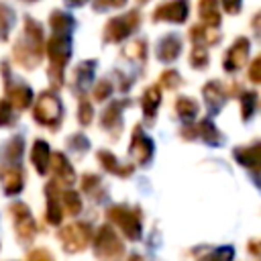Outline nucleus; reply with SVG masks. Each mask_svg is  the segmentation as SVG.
Returning <instances> with one entry per match:
<instances>
[{"label":"nucleus","mask_w":261,"mask_h":261,"mask_svg":"<svg viewBox=\"0 0 261 261\" xmlns=\"http://www.w3.org/2000/svg\"><path fill=\"white\" fill-rule=\"evenodd\" d=\"M41 49H43V29L37 20L27 16L24 18V41L14 47V57L22 67L31 69L39 65Z\"/></svg>","instance_id":"1"},{"label":"nucleus","mask_w":261,"mask_h":261,"mask_svg":"<svg viewBox=\"0 0 261 261\" xmlns=\"http://www.w3.org/2000/svg\"><path fill=\"white\" fill-rule=\"evenodd\" d=\"M47 55H49V77L53 80V86L59 88L63 82V67L69 61L71 55V43H69V33H53V37L47 43Z\"/></svg>","instance_id":"2"},{"label":"nucleus","mask_w":261,"mask_h":261,"mask_svg":"<svg viewBox=\"0 0 261 261\" xmlns=\"http://www.w3.org/2000/svg\"><path fill=\"white\" fill-rule=\"evenodd\" d=\"M33 116L39 124L49 126V128H57L59 122H61V116H63L61 100L53 92H43L35 102Z\"/></svg>","instance_id":"3"},{"label":"nucleus","mask_w":261,"mask_h":261,"mask_svg":"<svg viewBox=\"0 0 261 261\" xmlns=\"http://www.w3.org/2000/svg\"><path fill=\"white\" fill-rule=\"evenodd\" d=\"M108 220L114 222L122 232L124 237H128L130 241H139L141 239V214L128 206H110L108 212H106Z\"/></svg>","instance_id":"4"},{"label":"nucleus","mask_w":261,"mask_h":261,"mask_svg":"<svg viewBox=\"0 0 261 261\" xmlns=\"http://www.w3.org/2000/svg\"><path fill=\"white\" fill-rule=\"evenodd\" d=\"M124 247L118 239V234L114 232V228H110L108 224L98 228V234L94 239V253L96 257H100L102 261H118L122 255Z\"/></svg>","instance_id":"5"},{"label":"nucleus","mask_w":261,"mask_h":261,"mask_svg":"<svg viewBox=\"0 0 261 261\" xmlns=\"http://www.w3.org/2000/svg\"><path fill=\"white\" fill-rule=\"evenodd\" d=\"M90 237H92V230L86 222H75V224H67L59 228V241H61L63 251L67 253L84 251L90 243Z\"/></svg>","instance_id":"6"},{"label":"nucleus","mask_w":261,"mask_h":261,"mask_svg":"<svg viewBox=\"0 0 261 261\" xmlns=\"http://www.w3.org/2000/svg\"><path fill=\"white\" fill-rule=\"evenodd\" d=\"M137 27H139V12L137 10H130V12L122 14V16L110 18L106 22V29H104V41L106 43L124 41Z\"/></svg>","instance_id":"7"},{"label":"nucleus","mask_w":261,"mask_h":261,"mask_svg":"<svg viewBox=\"0 0 261 261\" xmlns=\"http://www.w3.org/2000/svg\"><path fill=\"white\" fill-rule=\"evenodd\" d=\"M10 212H12V218H14V230H16V237L20 243H31L37 234V222L35 218L31 216V210L27 204L22 202H16L10 206Z\"/></svg>","instance_id":"8"},{"label":"nucleus","mask_w":261,"mask_h":261,"mask_svg":"<svg viewBox=\"0 0 261 261\" xmlns=\"http://www.w3.org/2000/svg\"><path fill=\"white\" fill-rule=\"evenodd\" d=\"M128 155L139 165L149 163L151 157H153V141L143 133V128L139 124L133 130V139H130V145H128Z\"/></svg>","instance_id":"9"},{"label":"nucleus","mask_w":261,"mask_h":261,"mask_svg":"<svg viewBox=\"0 0 261 261\" xmlns=\"http://www.w3.org/2000/svg\"><path fill=\"white\" fill-rule=\"evenodd\" d=\"M2 69H4V75H6V98L8 102L12 104V108H18V110H24L27 106H31L33 102V90L24 84H18V82H10V75H8V67L6 63H2Z\"/></svg>","instance_id":"10"},{"label":"nucleus","mask_w":261,"mask_h":261,"mask_svg":"<svg viewBox=\"0 0 261 261\" xmlns=\"http://www.w3.org/2000/svg\"><path fill=\"white\" fill-rule=\"evenodd\" d=\"M188 0H171L167 4L157 6V10L153 12L155 20H169V22H184L188 18Z\"/></svg>","instance_id":"11"},{"label":"nucleus","mask_w":261,"mask_h":261,"mask_svg":"<svg viewBox=\"0 0 261 261\" xmlns=\"http://www.w3.org/2000/svg\"><path fill=\"white\" fill-rule=\"evenodd\" d=\"M249 39H237L234 41V45L226 51V55H224V61H222V67L226 69V71H237V69H241L245 63H247V57H249Z\"/></svg>","instance_id":"12"},{"label":"nucleus","mask_w":261,"mask_h":261,"mask_svg":"<svg viewBox=\"0 0 261 261\" xmlns=\"http://www.w3.org/2000/svg\"><path fill=\"white\" fill-rule=\"evenodd\" d=\"M45 194H47V222L49 224H59L61 218H63V210H61V192H59V186L57 181H49L45 186Z\"/></svg>","instance_id":"13"},{"label":"nucleus","mask_w":261,"mask_h":261,"mask_svg":"<svg viewBox=\"0 0 261 261\" xmlns=\"http://www.w3.org/2000/svg\"><path fill=\"white\" fill-rule=\"evenodd\" d=\"M0 181L6 196H14L22 190V169L20 165H0Z\"/></svg>","instance_id":"14"},{"label":"nucleus","mask_w":261,"mask_h":261,"mask_svg":"<svg viewBox=\"0 0 261 261\" xmlns=\"http://www.w3.org/2000/svg\"><path fill=\"white\" fill-rule=\"evenodd\" d=\"M124 106H128V100H116V102H112L104 112H102V118H100V124L106 128V130H110V133H114V137H118V133H120V128H122V108Z\"/></svg>","instance_id":"15"},{"label":"nucleus","mask_w":261,"mask_h":261,"mask_svg":"<svg viewBox=\"0 0 261 261\" xmlns=\"http://www.w3.org/2000/svg\"><path fill=\"white\" fill-rule=\"evenodd\" d=\"M49 167L55 175V181H65L67 186L75 181V173H73V167L69 165V161L65 159L63 153H51L49 157Z\"/></svg>","instance_id":"16"},{"label":"nucleus","mask_w":261,"mask_h":261,"mask_svg":"<svg viewBox=\"0 0 261 261\" xmlns=\"http://www.w3.org/2000/svg\"><path fill=\"white\" fill-rule=\"evenodd\" d=\"M202 92H204V100H206L208 112L214 116V114L222 108V104H224V100H226V92H224L222 84L216 82V80H214V82H208Z\"/></svg>","instance_id":"17"},{"label":"nucleus","mask_w":261,"mask_h":261,"mask_svg":"<svg viewBox=\"0 0 261 261\" xmlns=\"http://www.w3.org/2000/svg\"><path fill=\"white\" fill-rule=\"evenodd\" d=\"M179 53H181V39L177 35H165L157 43V57H159V61L171 63V61L177 59Z\"/></svg>","instance_id":"18"},{"label":"nucleus","mask_w":261,"mask_h":261,"mask_svg":"<svg viewBox=\"0 0 261 261\" xmlns=\"http://www.w3.org/2000/svg\"><path fill=\"white\" fill-rule=\"evenodd\" d=\"M22 137H12L0 147V161L2 165H18L22 157Z\"/></svg>","instance_id":"19"},{"label":"nucleus","mask_w":261,"mask_h":261,"mask_svg":"<svg viewBox=\"0 0 261 261\" xmlns=\"http://www.w3.org/2000/svg\"><path fill=\"white\" fill-rule=\"evenodd\" d=\"M96 159L102 163V167L106 169V171H110V173H116L118 177H126V175H130L133 173V165H122L112 153H108V151H98L96 153Z\"/></svg>","instance_id":"20"},{"label":"nucleus","mask_w":261,"mask_h":261,"mask_svg":"<svg viewBox=\"0 0 261 261\" xmlns=\"http://www.w3.org/2000/svg\"><path fill=\"white\" fill-rule=\"evenodd\" d=\"M49 157H51V149L45 141H35L33 145V151H31V161L35 165V169L45 175L49 171Z\"/></svg>","instance_id":"21"},{"label":"nucleus","mask_w":261,"mask_h":261,"mask_svg":"<svg viewBox=\"0 0 261 261\" xmlns=\"http://www.w3.org/2000/svg\"><path fill=\"white\" fill-rule=\"evenodd\" d=\"M190 37L194 41V45H216L220 35L216 31V27H208V24H198L190 29Z\"/></svg>","instance_id":"22"},{"label":"nucleus","mask_w":261,"mask_h":261,"mask_svg":"<svg viewBox=\"0 0 261 261\" xmlns=\"http://www.w3.org/2000/svg\"><path fill=\"white\" fill-rule=\"evenodd\" d=\"M261 149H259V143H253L251 147H241V149H234V159L245 165V167H251L255 173H257V167H259V155Z\"/></svg>","instance_id":"23"},{"label":"nucleus","mask_w":261,"mask_h":261,"mask_svg":"<svg viewBox=\"0 0 261 261\" xmlns=\"http://www.w3.org/2000/svg\"><path fill=\"white\" fill-rule=\"evenodd\" d=\"M94 69H96V61L94 59H88V61H82L77 67H75V71H73V82H75V88L77 90H86L88 88V84L92 82V77H94Z\"/></svg>","instance_id":"24"},{"label":"nucleus","mask_w":261,"mask_h":261,"mask_svg":"<svg viewBox=\"0 0 261 261\" xmlns=\"http://www.w3.org/2000/svg\"><path fill=\"white\" fill-rule=\"evenodd\" d=\"M141 104H143L145 118L153 120V116H155V112H157V106L161 104V92H159V88H157V86L147 88V90H145V94H143Z\"/></svg>","instance_id":"25"},{"label":"nucleus","mask_w":261,"mask_h":261,"mask_svg":"<svg viewBox=\"0 0 261 261\" xmlns=\"http://www.w3.org/2000/svg\"><path fill=\"white\" fill-rule=\"evenodd\" d=\"M198 137L204 139V143H206V145H212V147H218V145L224 143V137L218 133V128H216L208 118L198 124Z\"/></svg>","instance_id":"26"},{"label":"nucleus","mask_w":261,"mask_h":261,"mask_svg":"<svg viewBox=\"0 0 261 261\" xmlns=\"http://www.w3.org/2000/svg\"><path fill=\"white\" fill-rule=\"evenodd\" d=\"M200 18L208 27H218L220 24V14L216 8V0H200Z\"/></svg>","instance_id":"27"},{"label":"nucleus","mask_w":261,"mask_h":261,"mask_svg":"<svg viewBox=\"0 0 261 261\" xmlns=\"http://www.w3.org/2000/svg\"><path fill=\"white\" fill-rule=\"evenodd\" d=\"M61 210L65 214H71V216L80 214V210H82V198H80V194L77 192H71V190L61 192Z\"/></svg>","instance_id":"28"},{"label":"nucleus","mask_w":261,"mask_h":261,"mask_svg":"<svg viewBox=\"0 0 261 261\" xmlns=\"http://www.w3.org/2000/svg\"><path fill=\"white\" fill-rule=\"evenodd\" d=\"M49 24H51V31L53 33H71L73 29V18L61 10L53 12L51 18H49Z\"/></svg>","instance_id":"29"},{"label":"nucleus","mask_w":261,"mask_h":261,"mask_svg":"<svg viewBox=\"0 0 261 261\" xmlns=\"http://www.w3.org/2000/svg\"><path fill=\"white\" fill-rule=\"evenodd\" d=\"M175 110H177V114H179L184 120H192V118H196V114H198V104H196V100H192V98H188V96H179V98L175 100Z\"/></svg>","instance_id":"30"},{"label":"nucleus","mask_w":261,"mask_h":261,"mask_svg":"<svg viewBox=\"0 0 261 261\" xmlns=\"http://www.w3.org/2000/svg\"><path fill=\"white\" fill-rule=\"evenodd\" d=\"M122 55H124V57H128L130 61L143 63V61H145V57H147V45H145V41H130V43L124 47Z\"/></svg>","instance_id":"31"},{"label":"nucleus","mask_w":261,"mask_h":261,"mask_svg":"<svg viewBox=\"0 0 261 261\" xmlns=\"http://www.w3.org/2000/svg\"><path fill=\"white\" fill-rule=\"evenodd\" d=\"M12 22H14V12L6 4H0V41H4L8 37Z\"/></svg>","instance_id":"32"},{"label":"nucleus","mask_w":261,"mask_h":261,"mask_svg":"<svg viewBox=\"0 0 261 261\" xmlns=\"http://www.w3.org/2000/svg\"><path fill=\"white\" fill-rule=\"evenodd\" d=\"M257 106V94L255 92H245L241 96V112H243V120H249L255 112Z\"/></svg>","instance_id":"33"},{"label":"nucleus","mask_w":261,"mask_h":261,"mask_svg":"<svg viewBox=\"0 0 261 261\" xmlns=\"http://www.w3.org/2000/svg\"><path fill=\"white\" fill-rule=\"evenodd\" d=\"M190 63L196 69H204L208 65V53H206L204 45H194V51L190 55Z\"/></svg>","instance_id":"34"},{"label":"nucleus","mask_w":261,"mask_h":261,"mask_svg":"<svg viewBox=\"0 0 261 261\" xmlns=\"http://www.w3.org/2000/svg\"><path fill=\"white\" fill-rule=\"evenodd\" d=\"M92 118H94L92 104H90L86 98H82V100H80V108H77V120L86 126V124H90V122H92Z\"/></svg>","instance_id":"35"},{"label":"nucleus","mask_w":261,"mask_h":261,"mask_svg":"<svg viewBox=\"0 0 261 261\" xmlns=\"http://www.w3.org/2000/svg\"><path fill=\"white\" fill-rule=\"evenodd\" d=\"M67 147H69L71 151L86 153V151H88V147H90V141H88L82 133H77V135H71V137L67 139Z\"/></svg>","instance_id":"36"},{"label":"nucleus","mask_w":261,"mask_h":261,"mask_svg":"<svg viewBox=\"0 0 261 261\" xmlns=\"http://www.w3.org/2000/svg\"><path fill=\"white\" fill-rule=\"evenodd\" d=\"M14 108H12V104L8 102V100H2L0 102V126H8V124H12L14 122Z\"/></svg>","instance_id":"37"},{"label":"nucleus","mask_w":261,"mask_h":261,"mask_svg":"<svg viewBox=\"0 0 261 261\" xmlns=\"http://www.w3.org/2000/svg\"><path fill=\"white\" fill-rule=\"evenodd\" d=\"M112 84L108 82V80H100L98 84H96V88H94V100H98V102H102V100H106L110 94H112Z\"/></svg>","instance_id":"38"},{"label":"nucleus","mask_w":261,"mask_h":261,"mask_svg":"<svg viewBox=\"0 0 261 261\" xmlns=\"http://www.w3.org/2000/svg\"><path fill=\"white\" fill-rule=\"evenodd\" d=\"M159 80H161V86H163V88H167V90H173V88H175V86L181 82L179 73H177V71H173V69H167V71H163Z\"/></svg>","instance_id":"39"},{"label":"nucleus","mask_w":261,"mask_h":261,"mask_svg":"<svg viewBox=\"0 0 261 261\" xmlns=\"http://www.w3.org/2000/svg\"><path fill=\"white\" fill-rule=\"evenodd\" d=\"M124 4H126V0H96L94 8L96 10H108V8H120Z\"/></svg>","instance_id":"40"},{"label":"nucleus","mask_w":261,"mask_h":261,"mask_svg":"<svg viewBox=\"0 0 261 261\" xmlns=\"http://www.w3.org/2000/svg\"><path fill=\"white\" fill-rule=\"evenodd\" d=\"M94 186H100V177L94 175V173H86V175L82 177V190H84L86 194H90Z\"/></svg>","instance_id":"41"},{"label":"nucleus","mask_w":261,"mask_h":261,"mask_svg":"<svg viewBox=\"0 0 261 261\" xmlns=\"http://www.w3.org/2000/svg\"><path fill=\"white\" fill-rule=\"evenodd\" d=\"M29 261H53V255L45 249H35L31 255H29Z\"/></svg>","instance_id":"42"},{"label":"nucleus","mask_w":261,"mask_h":261,"mask_svg":"<svg viewBox=\"0 0 261 261\" xmlns=\"http://www.w3.org/2000/svg\"><path fill=\"white\" fill-rule=\"evenodd\" d=\"M259 69H261V59L257 57V59L251 63V69H249V77H251V82H253V84L261 82V73H259Z\"/></svg>","instance_id":"43"},{"label":"nucleus","mask_w":261,"mask_h":261,"mask_svg":"<svg viewBox=\"0 0 261 261\" xmlns=\"http://www.w3.org/2000/svg\"><path fill=\"white\" fill-rule=\"evenodd\" d=\"M222 6L228 14H237L241 8V0H222Z\"/></svg>","instance_id":"44"},{"label":"nucleus","mask_w":261,"mask_h":261,"mask_svg":"<svg viewBox=\"0 0 261 261\" xmlns=\"http://www.w3.org/2000/svg\"><path fill=\"white\" fill-rule=\"evenodd\" d=\"M67 6H71V8H75V6H82V4H86L88 0H63Z\"/></svg>","instance_id":"45"},{"label":"nucleus","mask_w":261,"mask_h":261,"mask_svg":"<svg viewBox=\"0 0 261 261\" xmlns=\"http://www.w3.org/2000/svg\"><path fill=\"white\" fill-rule=\"evenodd\" d=\"M249 249H251L253 255H259V251H257V241H251V243H249Z\"/></svg>","instance_id":"46"},{"label":"nucleus","mask_w":261,"mask_h":261,"mask_svg":"<svg viewBox=\"0 0 261 261\" xmlns=\"http://www.w3.org/2000/svg\"><path fill=\"white\" fill-rule=\"evenodd\" d=\"M128 261H143V259H141L139 255H130V259H128Z\"/></svg>","instance_id":"47"}]
</instances>
